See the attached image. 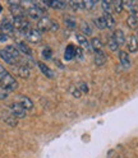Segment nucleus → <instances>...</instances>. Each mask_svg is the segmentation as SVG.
I'll use <instances>...</instances> for the list:
<instances>
[{
  "label": "nucleus",
  "instance_id": "1",
  "mask_svg": "<svg viewBox=\"0 0 138 158\" xmlns=\"http://www.w3.org/2000/svg\"><path fill=\"white\" fill-rule=\"evenodd\" d=\"M0 85L8 92H13L18 88V82L14 79V77L11 73H6L2 79H0Z\"/></svg>",
  "mask_w": 138,
  "mask_h": 158
},
{
  "label": "nucleus",
  "instance_id": "2",
  "mask_svg": "<svg viewBox=\"0 0 138 158\" xmlns=\"http://www.w3.org/2000/svg\"><path fill=\"white\" fill-rule=\"evenodd\" d=\"M9 6H11V13L13 15L14 19H23L26 15V9L21 6V3L19 2H11L9 3Z\"/></svg>",
  "mask_w": 138,
  "mask_h": 158
},
{
  "label": "nucleus",
  "instance_id": "3",
  "mask_svg": "<svg viewBox=\"0 0 138 158\" xmlns=\"http://www.w3.org/2000/svg\"><path fill=\"white\" fill-rule=\"evenodd\" d=\"M8 111L11 112L15 118H24L27 116V111L18 102H12L8 106Z\"/></svg>",
  "mask_w": 138,
  "mask_h": 158
},
{
  "label": "nucleus",
  "instance_id": "4",
  "mask_svg": "<svg viewBox=\"0 0 138 158\" xmlns=\"http://www.w3.org/2000/svg\"><path fill=\"white\" fill-rule=\"evenodd\" d=\"M26 12H27V14H28L29 18L36 19V21H40L41 18L46 17V10H42V9L37 8V6H35V5H32L31 8H28Z\"/></svg>",
  "mask_w": 138,
  "mask_h": 158
},
{
  "label": "nucleus",
  "instance_id": "5",
  "mask_svg": "<svg viewBox=\"0 0 138 158\" xmlns=\"http://www.w3.org/2000/svg\"><path fill=\"white\" fill-rule=\"evenodd\" d=\"M41 32L38 31V29H29V31L26 32V40L28 42H31V44H40L41 42Z\"/></svg>",
  "mask_w": 138,
  "mask_h": 158
},
{
  "label": "nucleus",
  "instance_id": "6",
  "mask_svg": "<svg viewBox=\"0 0 138 158\" xmlns=\"http://www.w3.org/2000/svg\"><path fill=\"white\" fill-rule=\"evenodd\" d=\"M13 26H14V29H17V31H21V32H27L29 31V27H31V23H29L28 21H26V19H14L13 21Z\"/></svg>",
  "mask_w": 138,
  "mask_h": 158
},
{
  "label": "nucleus",
  "instance_id": "7",
  "mask_svg": "<svg viewBox=\"0 0 138 158\" xmlns=\"http://www.w3.org/2000/svg\"><path fill=\"white\" fill-rule=\"evenodd\" d=\"M0 118L6 124V125H9V126H17L18 125V120L17 118L9 112V111H2L0 112Z\"/></svg>",
  "mask_w": 138,
  "mask_h": 158
},
{
  "label": "nucleus",
  "instance_id": "8",
  "mask_svg": "<svg viewBox=\"0 0 138 158\" xmlns=\"http://www.w3.org/2000/svg\"><path fill=\"white\" fill-rule=\"evenodd\" d=\"M51 22H53V19H50L49 17H44V18H41L40 21H38V23H37V29H38L40 32L50 31V28H51Z\"/></svg>",
  "mask_w": 138,
  "mask_h": 158
},
{
  "label": "nucleus",
  "instance_id": "9",
  "mask_svg": "<svg viewBox=\"0 0 138 158\" xmlns=\"http://www.w3.org/2000/svg\"><path fill=\"white\" fill-rule=\"evenodd\" d=\"M15 102H18L19 105H21V106L24 108L26 111L32 110V108H33V102H32V100H31V98H28V97H26V96H18Z\"/></svg>",
  "mask_w": 138,
  "mask_h": 158
},
{
  "label": "nucleus",
  "instance_id": "10",
  "mask_svg": "<svg viewBox=\"0 0 138 158\" xmlns=\"http://www.w3.org/2000/svg\"><path fill=\"white\" fill-rule=\"evenodd\" d=\"M0 31H2L4 35H12L14 32V26L13 22L8 21V19H3L2 23H0Z\"/></svg>",
  "mask_w": 138,
  "mask_h": 158
},
{
  "label": "nucleus",
  "instance_id": "11",
  "mask_svg": "<svg viewBox=\"0 0 138 158\" xmlns=\"http://www.w3.org/2000/svg\"><path fill=\"white\" fill-rule=\"evenodd\" d=\"M14 72L18 77H21L23 79H27L29 78V75H31V70H29V68L27 65H19V66H15Z\"/></svg>",
  "mask_w": 138,
  "mask_h": 158
},
{
  "label": "nucleus",
  "instance_id": "12",
  "mask_svg": "<svg viewBox=\"0 0 138 158\" xmlns=\"http://www.w3.org/2000/svg\"><path fill=\"white\" fill-rule=\"evenodd\" d=\"M0 57L3 59V60L6 63V64H9V65H15L17 64V59H14L11 54H9L5 48H3V50H0Z\"/></svg>",
  "mask_w": 138,
  "mask_h": 158
},
{
  "label": "nucleus",
  "instance_id": "13",
  "mask_svg": "<svg viewBox=\"0 0 138 158\" xmlns=\"http://www.w3.org/2000/svg\"><path fill=\"white\" fill-rule=\"evenodd\" d=\"M127 46H128V50H129L132 54L138 51V38L137 36H131L129 40L127 41Z\"/></svg>",
  "mask_w": 138,
  "mask_h": 158
},
{
  "label": "nucleus",
  "instance_id": "14",
  "mask_svg": "<svg viewBox=\"0 0 138 158\" xmlns=\"http://www.w3.org/2000/svg\"><path fill=\"white\" fill-rule=\"evenodd\" d=\"M75 37H77V40H78V42H80V45L82 46V48H84L86 51H93L92 47H91V44L87 41V38H86L82 33H77Z\"/></svg>",
  "mask_w": 138,
  "mask_h": 158
},
{
  "label": "nucleus",
  "instance_id": "15",
  "mask_svg": "<svg viewBox=\"0 0 138 158\" xmlns=\"http://www.w3.org/2000/svg\"><path fill=\"white\" fill-rule=\"evenodd\" d=\"M119 60H120V64L124 69H129L132 63H131V59L128 56V54L125 51H119Z\"/></svg>",
  "mask_w": 138,
  "mask_h": 158
},
{
  "label": "nucleus",
  "instance_id": "16",
  "mask_svg": "<svg viewBox=\"0 0 138 158\" xmlns=\"http://www.w3.org/2000/svg\"><path fill=\"white\" fill-rule=\"evenodd\" d=\"M113 37L115 38L116 44L119 45V46H123V45H125V44H127L125 35H124V32L122 31V29H116V31L113 33Z\"/></svg>",
  "mask_w": 138,
  "mask_h": 158
},
{
  "label": "nucleus",
  "instance_id": "17",
  "mask_svg": "<svg viewBox=\"0 0 138 158\" xmlns=\"http://www.w3.org/2000/svg\"><path fill=\"white\" fill-rule=\"evenodd\" d=\"M106 60H107V57H106V55L104 54V51H97V52H95V64H96L97 66L105 65Z\"/></svg>",
  "mask_w": 138,
  "mask_h": 158
},
{
  "label": "nucleus",
  "instance_id": "18",
  "mask_svg": "<svg viewBox=\"0 0 138 158\" xmlns=\"http://www.w3.org/2000/svg\"><path fill=\"white\" fill-rule=\"evenodd\" d=\"M75 57V47L73 45H68L65 48V54H64V59L65 60H73Z\"/></svg>",
  "mask_w": 138,
  "mask_h": 158
},
{
  "label": "nucleus",
  "instance_id": "19",
  "mask_svg": "<svg viewBox=\"0 0 138 158\" xmlns=\"http://www.w3.org/2000/svg\"><path fill=\"white\" fill-rule=\"evenodd\" d=\"M37 65H38V68H40V70L42 72V74L45 75V77H47V78H54V73L51 72V69L49 68L47 65H45L44 63H41V61H38L37 63Z\"/></svg>",
  "mask_w": 138,
  "mask_h": 158
},
{
  "label": "nucleus",
  "instance_id": "20",
  "mask_svg": "<svg viewBox=\"0 0 138 158\" xmlns=\"http://www.w3.org/2000/svg\"><path fill=\"white\" fill-rule=\"evenodd\" d=\"M91 47H92V50L95 51V52H97V51H102V42H101V40L98 38V37H93L92 40H91Z\"/></svg>",
  "mask_w": 138,
  "mask_h": 158
},
{
  "label": "nucleus",
  "instance_id": "21",
  "mask_svg": "<svg viewBox=\"0 0 138 158\" xmlns=\"http://www.w3.org/2000/svg\"><path fill=\"white\" fill-rule=\"evenodd\" d=\"M65 5H67V3L63 2V0H53V2H47V6L54 8V9H56V10L65 8Z\"/></svg>",
  "mask_w": 138,
  "mask_h": 158
},
{
  "label": "nucleus",
  "instance_id": "22",
  "mask_svg": "<svg viewBox=\"0 0 138 158\" xmlns=\"http://www.w3.org/2000/svg\"><path fill=\"white\" fill-rule=\"evenodd\" d=\"M104 19H105V22H106V28H109V29H113L115 27V19L114 17L110 14V13H104Z\"/></svg>",
  "mask_w": 138,
  "mask_h": 158
},
{
  "label": "nucleus",
  "instance_id": "23",
  "mask_svg": "<svg viewBox=\"0 0 138 158\" xmlns=\"http://www.w3.org/2000/svg\"><path fill=\"white\" fill-rule=\"evenodd\" d=\"M5 50L11 54L14 59H17V60H19V59H21V52L18 51V48L15 47V46H12V45H9V46H6L5 47Z\"/></svg>",
  "mask_w": 138,
  "mask_h": 158
},
{
  "label": "nucleus",
  "instance_id": "24",
  "mask_svg": "<svg viewBox=\"0 0 138 158\" xmlns=\"http://www.w3.org/2000/svg\"><path fill=\"white\" fill-rule=\"evenodd\" d=\"M15 47L18 48L19 52H22V54H24V55H28V56L31 55V48H29L28 45H26L24 42H18Z\"/></svg>",
  "mask_w": 138,
  "mask_h": 158
},
{
  "label": "nucleus",
  "instance_id": "25",
  "mask_svg": "<svg viewBox=\"0 0 138 158\" xmlns=\"http://www.w3.org/2000/svg\"><path fill=\"white\" fill-rule=\"evenodd\" d=\"M69 6H71L73 10H84L83 2H80V0H73V2H69Z\"/></svg>",
  "mask_w": 138,
  "mask_h": 158
},
{
  "label": "nucleus",
  "instance_id": "26",
  "mask_svg": "<svg viewBox=\"0 0 138 158\" xmlns=\"http://www.w3.org/2000/svg\"><path fill=\"white\" fill-rule=\"evenodd\" d=\"M127 24H128V27H129V28H132V29H136V28L138 27V19L131 14L129 17L127 18Z\"/></svg>",
  "mask_w": 138,
  "mask_h": 158
},
{
  "label": "nucleus",
  "instance_id": "27",
  "mask_svg": "<svg viewBox=\"0 0 138 158\" xmlns=\"http://www.w3.org/2000/svg\"><path fill=\"white\" fill-rule=\"evenodd\" d=\"M81 31H82L83 36H91L92 35V28H91V26L88 24L87 22H83L81 24Z\"/></svg>",
  "mask_w": 138,
  "mask_h": 158
},
{
  "label": "nucleus",
  "instance_id": "28",
  "mask_svg": "<svg viewBox=\"0 0 138 158\" xmlns=\"http://www.w3.org/2000/svg\"><path fill=\"white\" fill-rule=\"evenodd\" d=\"M107 46H109L110 51H118V50H119V45L116 44L115 38H114L113 36H111V37L109 38V41H107Z\"/></svg>",
  "mask_w": 138,
  "mask_h": 158
},
{
  "label": "nucleus",
  "instance_id": "29",
  "mask_svg": "<svg viewBox=\"0 0 138 158\" xmlns=\"http://www.w3.org/2000/svg\"><path fill=\"white\" fill-rule=\"evenodd\" d=\"M113 9L118 13V14H120L122 12H123V9H124V6H123V2H120V0H116V2H114L113 3Z\"/></svg>",
  "mask_w": 138,
  "mask_h": 158
},
{
  "label": "nucleus",
  "instance_id": "30",
  "mask_svg": "<svg viewBox=\"0 0 138 158\" xmlns=\"http://www.w3.org/2000/svg\"><path fill=\"white\" fill-rule=\"evenodd\" d=\"M101 6L104 9V13H110L111 14V10H113V3L111 2H102L101 3Z\"/></svg>",
  "mask_w": 138,
  "mask_h": 158
},
{
  "label": "nucleus",
  "instance_id": "31",
  "mask_svg": "<svg viewBox=\"0 0 138 158\" xmlns=\"http://www.w3.org/2000/svg\"><path fill=\"white\" fill-rule=\"evenodd\" d=\"M95 24L97 26V28H100V29H105V28H106V22H105L104 17L96 18V19H95Z\"/></svg>",
  "mask_w": 138,
  "mask_h": 158
},
{
  "label": "nucleus",
  "instance_id": "32",
  "mask_svg": "<svg viewBox=\"0 0 138 158\" xmlns=\"http://www.w3.org/2000/svg\"><path fill=\"white\" fill-rule=\"evenodd\" d=\"M65 24H67V27H69L71 29H74L75 27H77V23H75V21L74 19H72V18H65Z\"/></svg>",
  "mask_w": 138,
  "mask_h": 158
},
{
  "label": "nucleus",
  "instance_id": "33",
  "mask_svg": "<svg viewBox=\"0 0 138 158\" xmlns=\"http://www.w3.org/2000/svg\"><path fill=\"white\" fill-rule=\"evenodd\" d=\"M71 93L73 94V97H75V98H80L81 96H82V92H81V89H80V88H78V87H72L71 88Z\"/></svg>",
  "mask_w": 138,
  "mask_h": 158
},
{
  "label": "nucleus",
  "instance_id": "34",
  "mask_svg": "<svg viewBox=\"0 0 138 158\" xmlns=\"http://www.w3.org/2000/svg\"><path fill=\"white\" fill-rule=\"evenodd\" d=\"M53 56V51L50 50V48H44L42 50V57L46 59V60H49V59H51Z\"/></svg>",
  "mask_w": 138,
  "mask_h": 158
},
{
  "label": "nucleus",
  "instance_id": "35",
  "mask_svg": "<svg viewBox=\"0 0 138 158\" xmlns=\"http://www.w3.org/2000/svg\"><path fill=\"white\" fill-rule=\"evenodd\" d=\"M95 4H96V2H93V0H86V2H83V5H84V9H92L93 6H95Z\"/></svg>",
  "mask_w": 138,
  "mask_h": 158
},
{
  "label": "nucleus",
  "instance_id": "36",
  "mask_svg": "<svg viewBox=\"0 0 138 158\" xmlns=\"http://www.w3.org/2000/svg\"><path fill=\"white\" fill-rule=\"evenodd\" d=\"M8 96H9V92L0 85V101H3V100H5V98H8Z\"/></svg>",
  "mask_w": 138,
  "mask_h": 158
},
{
  "label": "nucleus",
  "instance_id": "37",
  "mask_svg": "<svg viewBox=\"0 0 138 158\" xmlns=\"http://www.w3.org/2000/svg\"><path fill=\"white\" fill-rule=\"evenodd\" d=\"M78 88L81 89L82 93H88V87H87V84L84 82H81L80 84H78Z\"/></svg>",
  "mask_w": 138,
  "mask_h": 158
},
{
  "label": "nucleus",
  "instance_id": "38",
  "mask_svg": "<svg viewBox=\"0 0 138 158\" xmlns=\"http://www.w3.org/2000/svg\"><path fill=\"white\" fill-rule=\"evenodd\" d=\"M75 57L77 59H83V50H82L81 47L75 48Z\"/></svg>",
  "mask_w": 138,
  "mask_h": 158
},
{
  "label": "nucleus",
  "instance_id": "39",
  "mask_svg": "<svg viewBox=\"0 0 138 158\" xmlns=\"http://www.w3.org/2000/svg\"><path fill=\"white\" fill-rule=\"evenodd\" d=\"M59 29V24H58V22L56 21H54L53 19V22H51V28H50V31L51 32H56Z\"/></svg>",
  "mask_w": 138,
  "mask_h": 158
},
{
  "label": "nucleus",
  "instance_id": "40",
  "mask_svg": "<svg viewBox=\"0 0 138 158\" xmlns=\"http://www.w3.org/2000/svg\"><path fill=\"white\" fill-rule=\"evenodd\" d=\"M132 15H133V17H136V18L138 19V4H136V5H134V8L132 9Z\"/></svg>",
  "mask_w": 138,
  "mask_h": 158
},
{
  "label": "nucleus",
  "instance_id": "41",
  "mask_svg": "<svg viewBox=\"0 0 138 158\" xmlns=\"http://www.w3.org/2000/svg\"><path fill=\"white\" fill-rule=\"evenodd\" d=\"M6 73H8V72L5 70V68H4L3 65H0V79H2V78H3V77L6 74Z\"/></svg>",
  "mask_w": 138,
  "mask_h": 158
},
{
  "label": "nucleus",
  "instance_id": "42",
  "mask_svg": "<svg viewBox=\"0 0 138 158\" xmlns=\"http://www.w3.org/2000/svg\"><path fill=\"white\" fill-rule=\"evenodd\" d=\"M5 41H8V36L4 33H0V42H5Z\"/></svg>",
  "mask_w": 138,
  "mask_h": 158
},
{
  "label": "nucleus",
  "instance_id": "43",
  "mask_svg": "<svg viewBox=\"0 0 138 158\" xmlns=\"http://www.w3.org/2000/svg\"><path fill=\"white\" fill-rule=\"evenodd\" d=\"M2 10H3V6H2V4H0V13H2Z\"/></svg>",
  "mask_w": 138,
  "mask_h": 158
}]
</instances>
